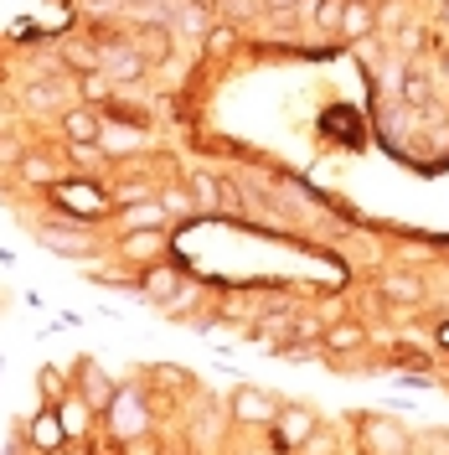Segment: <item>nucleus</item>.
I'll return each instance as SVG.
<instances>
[{"label":"nucleus","instance_id":"nucleus-1","mask_svg":"<svg viewBox=\"0 0 449 455\" xmlns=\"http://www.w3.org/2000/svg\"><path fill=\"white\" fill-rule=\"evenodd\" d=\"M232 419H238V425H253V429L274 425V419H280V398H269L264 388H238V394H232Z\"/></svg>","mask_w":449,"mask_h":455},{"label":"nucleus","instance_id":"nucleus-2","mask_svg":"<svg viewBox=\"0 0 449 455\" xmlns=\"http://www.w3.org/2000/svg\"><path fill=\"white\" fill-rule=\"evenodd\" d=\"M310 435H315V414L310 409H300V403L280 409V419H274V445L280 451H300Z\"/></svg>","mask_w":449,"mask_h":455},{"label":"nucleus","instance_id":"nucleus-3","mask_svg":"<svg viewBox=\"0 0 449 455\" xmlns=\"http://www.w3.org/2000/svg\"><path fill=\"white\" fill-rule=\"evenodd\" d=\"M62 135H67V145L88 150V145L104 140V124H98V114H93V109H67V114H62Z\"/></svg>","mask_w":449,"mask_h":455},{"label":"nucleus","instance_id":"nucleus-4","mask_svg":"<svg viewBox=\"0 0 449 455\" xmlns=\"http://www.w3.org/2000/svg\"><path fill=\"white\" fill-rule=\"evenodd\" d=\"M57 202H62V207H73L78 218H98L109 197H104L98 187H88V181H73V187H57Z\"/></svg>","mask_w":449,"mask_h":455},{"label":"nucleus","instance_id":"nucleus-5","mask_svg":"<svg viewBox=\"0 0 449 455\" xmlns=\"http://www.w3.org/2000/svg\"><path fill=\"white\" fill-rule=\"evenodd\" d=\"M140 290L150 295V300H161V306H166V300H176L186 284H181V275H176L170 264H150V269H145V280H140Z\"/></svg>","mask_w":449,"mask_h":455},{"label":"nucleus","instance_id":"nucleus-6","mask_svg":"<svg viewBox=\"0 0 449 455\" xmlns=\"http://www.w3.org/2000/svg\"><path fill=\"white\" fill-rule=\"evenodd\" d=\"M124 254L140 259V264H155V259L166 254V233H161V228H135V233H124Z\"/></svg>","mask_w":449,"mask_h":455},{"label":"nucleus","instance_id":"nucleus-7","mask_svg":"<svg viewBox=\"0 0 449 455\" xmlns=\"http://www.w3.org/2000/svg\"><path fill=\"white\" fill-rule=\"evenodd\" d=\"M57 419H62V429H67V435H88V425H93V403H88L83 394L57 398Z\"/></svg>","mask_w":449,"mask_h":455},{"label":"nucleus","instance_id":"nucleus-8","mask_svg":"<svg viewBox=\"0 0 449 455\" xmlns=\"http://www.w3.org/2000/svg\"><path fill=\"white\" fill-rule=\"evenodd\" d=\"M372 27H377V11L366 5V0H346V11H341V36H372Z\"/></svg>","mask_w":449,"mask_h":455},{"label":"nucleus","instance_id":"nucleus-9","mask_svg":"<svg viewBox=\"0 0 449 455\" xmlns=\"http://www.w3.org/2000/svg\"><path fill=\"white\" fill-rule=\"evenodd\" d=\"M36 238H42L47 249H57V254H73V259L88 254V238L78 233V228H52L47 223V228H36Z\"/></svg>","mask_w":449,"mask_h":455},{"label":"nucleus","instance_id":"nucleus-10","mask_svg":"<svg viewBox=\"0 0 449 455\" xmlns=\"http://www.w3.org/2000/svg\"><path fill=\"white\" fill-rule=\"evenodd\" d=\"M109 78L114 84H135V78H145V52H135V47H114L109 52Z\"/></svg>","mask_w":449,"mask_h":455},{"label":"nucleus","instance_id":"nucleus-11","mask_svg":"<svg viewBox=\"0 0 449 455\" xmlns=\"http://www.w3.org/2000/svg\"><path fill=\"white\" fill-rule=\"evenodd\" d=\"M166 218H170V212L161 207V197H145V202H135V207L119 218V228H124V233H135V228H161Z\"/></svg>","mask_w":449,"mask_h":455},{"label":"nucleus","instance_id":"nucleus-12","mask_svg":"<svg viewBox=\"0 0 449 455\" xmlns=\"http://www.w3.org/2000/svg\"><path fill=\"white\" fill-rule=\"evenodd\" d=\"M186 192L197 197V212H217V207H223V187H217V176H212V171H192Z\"/></svg>","mask_w":449,"mask_h":455},{"label":"nucleus","instance_id":"nucleus-13","mask_svg":"<svg viewBox=\"0 0 449 455\" xmlns=\"http://www.w3.org/2000/svg\"><path fill=\"white\" fill-rule=\"evenodd\" d=\"M382 295L398 300V306H419L423 300V280L419 275H388V280H382Z\"/></svg>","mask_w":449,"mask_h":455},{"label":"nucleus","instance_id":"nucleus-14","mask_svg":"<svg viewBox=\"0 0 449 455\" xmlns=\"http://www.w3.org/2000/svg\"><path fill=\"white\" fill-rule=\"evenodd\" d=\"M366 440H372V451H403L408 445V435L393 425V419H366Z\"/></svg>","mask_w":449,"mask_h":455},{"label":"nucleus","instance_id":"nucleus-15","mask_svg":"<svg viewBox=\"0 0 449 455\" xmlns=\"http://www.w3.org/2000/svg\"><path fill=\"white\" fill-rule=\"evenodd\" d=\"M320 341H326L331 352H357V347L366 341V331L357 326V321H336V326H331V331H326Z\"/></svg>","mask_w":449,"mask_h":455},{"label":"nucleus","instance_id":"nucleus-16","mask_svg":"<svg viewBox=\"0 0 449 455\" xmlns=\"http://www.w3.org/2000/svg\"><path fill=\"white\" fill-rule=\"evenodd\" d=\"M83 398L93 403V409H104V403H114V388L104 383V372L93 368V363L83 368Z\"/></svg>","mask_w":449,"mask_h":455},{"label":"nucleus","instance_id":"nucleus-17","mask_svg":"<svg viewBox=\"0 0 449 455\" xmlns=\"http://www.w3.org/2000/svg\"><path fill=\"white\" fill-rule=\"evenodd\" d=\"M62 435H67V429H62V419H57V414H42V419L31 425V440H36L42 451H57V445H62Z\"/></svg>","mask_w":449,"mask_h":455},{"label":"nucleus","instance_id":"nucleus-18","mask_svg":"<svg viewBox=\"0 0 449 455\" xmlns=\"http://www.w3.org/2000/svg\"><path fill=\"white\" fill-rule=\"evenodd\" d=\"M114 403H119V435H140V429H145V414H140V403H135L130 394H119Z\"/></svg>","mask_w":449,"mask_h":455},{"label":"nucleus","instance_id":"nucleus-19","mask_svg":"<svg viewBox=\"0 0 449 455\" xmlns=\"http://www.w3.org/2000/svg\"><path fill=\"white\" fill-rule=\"evenodd\" d=\"M341 11H346V0H315V27L320 31H341Z\"/></svg>","mask_w":449,"mask_h":455},{"label":"nucleus","instance_id":"nucleus-20","mask_svg":"<svg viewBox=\"0 0 449 455\" xmlns=\"http://www.w3.org/2000/svg\"><path fill=\"white\" fill-rule=\"evenodd\" d=\"M161 207H166L170 218H186V212H197V197L181 192V187H166V192H161Z\"/></svg>","mask_w":449,"mask_h":455},{"label":"nucleus","instance_id":"nucleus-21","mask_svg":"<svg viewBox=\"0 0 449 455\" xmlns=\"http://www.w3.org/2000/svg\"><path fill=\"white\" fill-rule=\"evenodd\" d=\"M145 57H150V62H170V31L166 27L145 31Z\"/></svg>","mask_w":449,"mask_h":455},{"label":"nucleus","instance_id":"nucleus-22","mask_svg":"<svg viewBox=\"0 0 449 455\" xmlns=\"http://www.w3.org/2000/svg\"><path fill=\"white\" fill-rule=\"evenodd\" d=\"M21 176L36 181V187H47V181H57V166L47 161V156H27V161H21Z\"/></svg>","mask_w":449,"mask_h":455},{"label":"nucleus","instance_id":"nucleus-23","mask_svg":"<svg viewBox=\"0 0 449 455\" xmlns=\"http://www.w3.org/2000/svg\"><path fill=\"white\" fill-rule=\"evenodd\" d=\"M98 145H104V150H140L145 135H140V130H104V140H98Z\"/></svg>","mask_w":449,"mask_h":455},{"label":"nucleus","instance_id":"nucleus-24","mask_svg":"<svg viewBox=\"0 0 449 455\" xmlns=\"http://www.w3.org/2000/svg\"><path fill=\"white\" fill-rule=\"evenodd\" d=\"M27 156H21V145L16 140H0V166H21Z\"/></svg>","mask_w":449,"mask_h":455},{"label":"nucleus","instance_id":"nucleus-25","mask_svg":"<svg viewBox=\"0 0 449 455\" xmlns=\"http://www.w3.org/2000/svg\"><path fill=\"white\" fill-rule=\"evenodd\" d=\"M42 394H47V398H67V394H62V378H57L52 368L42 372Z\"/></svg>","mask_w":449,"mask_h":455},{"label":"nucleus","instance_id":"nucleus-26","mask_svg":"<svg viewBox=\"0 0 449 455\" xmlns=\"http://www.w3.org/2000/svg\"><path fill=\"white\" fill-rule=\"evenodd\" d=\"M181 27H186V31H201V27H207V16H201V5H186V16H181Z\"/></svg>","mask_w":449,"mask_h":455},{"label":"nucleus","instance_id":"nucleus-27","mask_svg":"<svg viewBox=\"0 0 449 455\" xmlns=\"http://www.w3.org/2000/svg\"><path fill=\"white\" fill-rule=\"evenodd\" d=\"M434 337H439V347L449 352V321H439V331H434Z\"/></svg>","mask_w":449,"mask_h":455},{"label":"nucleus","instance_id":"nucleus-28","mask_svg":"<svg viewBox=\"0 0 449 455\" xmlns=\"http://www.w3.org/2000/svg\"><path fill=\"white\" fill-rule=\"evenodd\" d=\"M445 78H449V62H445Z\"/></svg>","mask_w":449,"mask_h":455}]
</instances>
